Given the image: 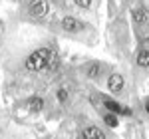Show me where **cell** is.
Instances as JSON below:
<instances>
[{"label":"cell","instance_id":"obj_1","mask_svg":"<svg viewBox=\"0 0 149 139\" xmlns=\"http://www.w3.org/2000/svg\"><path fill=\"white\" fill-rule=\"evenodd\" d=\"M54 56V50L50 46H42V48H36L34 52L26 58L24 62V68L26 72H30V74H40V72H44L46 70V64L48 60Z\"/></svg>","mask_w":149,"mask_h":139},{"label":"cell","instance_id":"obj_3","mask_svg":"<svg viewBox=\"0 0 149 139\" xmlns=\"http://www.w3.org/2000/svg\"><path fill=\"white\" fill-rule=\"evenodd\" d=\"M62 30L64 32H68V34H80V32H84L88 26L81 22L80 18H76V16H64L62 18Z\"/></svg>","mask_w":149,"mask_h":139},{"label":"cell","instance_id":"obj_13","mask_svg":"<svg viewBox=\"0 0 149 139\" xmlns=\"http://www.w3.org/2000/svg\"><path fill=\"white\" fill-rule=\"evenodd\" d=\"M92 2L93 0H74V4H76L78 8H81V10H90V8H92Z\"/></svg>","mask_w":149,"mask_h":139},{"label":"cell","instance_id":"obj_6","mask_svg":"<svg viewBox=\"0 0 149 139\" xmlns=\"http://www.w3.org/2000/svg\"><path fill=\"white\" fill-rule=\"evenodd\" d=\"M105 74H107V66L102 64V62H92V64L86 68V76L92 78V80H102Z\"/></svg>","mask_w":149,"mask_h":139},{"label":"cell","instance_id":"obj_12","mask_svg":"<svg viewBox=\"0 0 149 139\" xmlns=\"http://www.w3.org/2000/svg\"><path fill=\"white\" fill-rule=\"evenodd\" d=\"M56 99L60 101V104H68L70 101V92L66 90V88H58L56 90Z\"/></svg>","mask_w":149,"mask_h":139},{"label":"cell","instance_id":"obj_10","mask_svg":"<svg viewBox=\"0 0 149 139\" xmlns=\"http://www.w3.org/2000/svg\"><path fill=\"white\" fill-rule=\"evenodd\" d=\"M131 18L135 20V24H149V10L147 8H133Z\"/></svg>","mask_w":149,"mask_h":139},{"label":"cell","instance_id":"obj_7","mask_svg":"<svg viewBox=\"0 0 149 139\" xmlns=\"http://www.w3.org/2000/svg\"><path fill=\"white\" fill-rule=\"evenodd\" d=\"M44 105H46V101H44L42 95H32V97L26 99V109H28L30 113H34V115H38V113L44 109Z\"/></svg>","mask_w":149,"mask_h":139},{"label":"cell","instance_id":"obj_5","mask_svg":"<svg viewBox=\"0 0 149 139\" xmlns=\"http://www.w3.org/2000/svg\"><path fill=\"white\" fill-rule=\"evenodd\" d=\"M28 12L32 18H44L48 14V2L46 0H28Z\"/></svg>","mask_w":149,"mask_h":139},{"label":"cell","instance_id":"obj_11","mask_svg":"<svg viewBox=\"0 0 149 139\" xmlns=\"http://www.w3.org/2000/svg\"><path fill=\"white\" fill-rule=\"evenodd\" d=\"M103 121H105V125H107V127H111V129H115L117 125H119L117 115H115V113H111V111H107V113L103 115Z\"/></svg>","mask_w":149,"mask_h":139},{"label":"cell","instance_id":"obj_2","mask_svg":"<svg viewBox=\"0 0 149 139\" xmlns=\"http://www.w3.org/2000/svg\"><path fill=\"white\" fill-rule=\"evenodd\" d=\"M100 99H102L103 107H105L107 111L115 113V115H133V109H131V107H127V105L119 104V101H117V99H113V97H107V95H100Z\"/></svg>","mask_w":149,"mask_h":139},{"label":"cell","instance_id":"obj_14","mask_svg":"<svg viewBox=\"0 0 149 139\" xmlns=\"http://www.w3.org/2000/svg\"><path fill=\"white\" fill-rule=\"evenodd\" d=\"M143 109H145V113L149 115V97H145V101H143Z\"/></svg>","mask_w":149,"mask_h":139},{"label":"cell","instance_id":"obj_9","mask_svg":"<svg viewBox=\"0 0 149 139\" xmlns=\"http://www.w3.org/2000/svg\"><path fill=\"white\" fill-rule=\"evenodd\" d=\"M135 64H137V68H149V46H143L137 50Z\"/></svg>","mask_w":149,"mask_h":139},{"label":"cell","instance_id":"obj_8","mask_svg":"<svg viewBox=\"0 0 149 139\" xmlns=\"http://www.w3.org/2000/svg\"><path fill=\"white\" fill-rule=\"evenodd\" d=\"M81 137L84 139H105V131L100 129L97 125H86V127L81 129Z\"/></svg>","mask_w":149,"mask_h":139},{"label":"cell","instance_id":"obj_4","mask_svg":"<svg viewBox=\"0 0 149 139\" xmlns=\"http://www.w3.org/2000/svg\"><path fill=\"white\" fill-rule=\"evenodd\" d=\"M105 85H107V92L111 93V95H121L123 90H125V80H123L121 74L113 72V74L107 76V83Z\"/></svg>","mask_w":149,"mask_h":139}]
</instances>
